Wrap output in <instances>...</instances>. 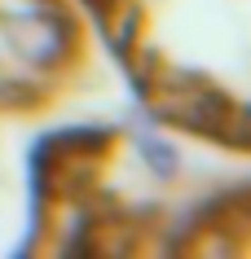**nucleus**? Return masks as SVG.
I'll list each match as a JSON object with an SVG mask.
<instances>
[{
  "label": "nucleus",
  "instance_id": "obj_2",
  "mask_svg": "<svg viewBox=\"0 0 251 259\" xmlns=\"http://www.w3.org/2000/svg\"><path fill=\"white\" fill-rule=\"evenodd\" d=\"M0 40L22 66H35L44 75L57 70L62 62H70V53H75V27L53 0L35 5V9H27L18 18H5L0 22Z\"/></svg>",
  "mask_w": 251,
  "mask_h": 259
},
{
  "label": "nucleus",
  "instance_id": "obj_3",
  "mask_svg": "<svg viewBox=\"0 0 251 259\" xmlns=\"http://www.w3.org/2000/svg\"><path fill=\"white\" fill-rule=\"evenodd\" d=\"M93 14H97L101 31H106V40L119 57L132 53L141 44V27H146V14H141L137 0H97L93 5Z\"/></svg>",
  "mask_w": 251,
  "mask_h": 259
},
{
  "label": "nucleus",
  "instance_id": "obj_1",
  "mask_svg": "<svg viewBox=\"0 0 251 259\" xmlns=\"http://www.w3.org/2000/svg\"><path fill=\"white\" fill-rule=\"evenodd\" d=\"M124 62H128V70L137 75L150 110L163 123L181 127V132H194V137H207V141H216V145H225V150H247L251 145L247 106L234 101L225 88L198 79L190 70L167 66L159 53L141 49V44L132 53H124Z\"/></svg>",
  "mask_w": 251,
  "mask_h": 259
}]
</instances>
